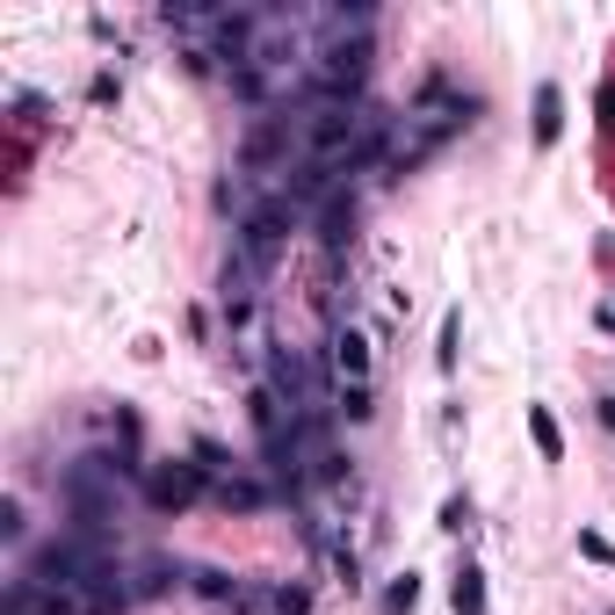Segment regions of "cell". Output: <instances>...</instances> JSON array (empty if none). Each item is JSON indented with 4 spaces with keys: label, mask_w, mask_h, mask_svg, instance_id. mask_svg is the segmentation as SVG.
<instances>
[{
    "label": "cell",
    "mask_w": 615,
    "mask_h": 615,
    "mask_svg": "<svg viewBox=\"0 0 615 615\" xmlns=\"http://www.w3.org/2000/svg\"><path fill=\"white\" fill-rule=\"evenodd\" d=\"M290 232H304V211L276 189V195H261V203H254V211H246L239 225H232V246H239V254H246L254 268H261V276H276L282 246H290Z\"/></svg>",
    "instance_id": "cell-1"
},
{
    "label": "cell",
    "mask_w": 615,
    "mask_h": 615,
    "mask_svg": "<svg viewBox=\"0 0 615 615\" xmlns=\"http://www.w3.org/2000/svg\"><path fill=\"white\" fill-rule=\"evenodd\" d=\"M211 485H217V478L203 471L195 457H175V463H153V471H145L138 500H145L153 514H189L195 500H211Z\"/></svg>",
    "instance_id": "cell-2"
},
{
    "label": "cell",
    "mask_w": 615,
    "mask_h": 615,
    "mask_svg": "<svg viewBox=\"0 0 615 615\" xmlns=\"http://www.w3.org/2000/svg\"><path fill=\"white\" fill-rule=\"evenodd\" d=\"M254 304H261V268H254L239 246H232L225 268H217V312H225L232 334H246V326H254Z\"/></svg>",
    "instance_id": "cell-3"
},
{
    "label": "cell",
    "mask_w": 615,
    "mask_h": 615,
    "mask_svg": "<svg viewBox=\"0 0 615 615\" xmlns=\"http://www.w3.org/2000/svg\"><path fill=\"white\" fill-rule=\"evenodd\" d=\"M312 225H318V246H326V254L340 261V254L355 246V232H362V195H355V189H340L334 203H326V211L312 217Z\"/></svg>",
    "instance_id": "cell-4"
},
{
    "label": "cell",
    "mask_w": 615,
    "mask_h": 615,
    "mask_svg": "<svg viewBox=\"0 0 615 615\" xmlns=\"http://www.w3.org/2000/svg\"><path fill=\"white\" fill-rule=\"evenodd\" d=\"M282 492L268 485V478H254V471H232V478H217L211 485V507L217 514H261V507H276Z\"/></svg>",
    "instance_id": "cell-5"
},
{
    "label": "cell",
    "mask_w": 615,
    "mask_h": 615,
    "mask_svg": "<svg viewBox=\"0 0 615 615\" xmlns=\"http://www.w3.org/2000/svg\"><path fill=\"white\" fill-rule=\"evenodd\" d=\"M564 131V88L558 80H536V94H528V138H536V153H550Z\"/></svg>",
    "instance_id": "cell-6"
},
{
    "label": "cell",
    "mask_w": 615,
    "mask_h": 615,
    "mask_svg": "<svg viewBox=\"0 0 615 615\" xmlns=\"http://www.w3.org/2000/svg\"><path fill=\"white\" fill-rule=\"evenodd\" d=\"M123 572H131V594H138V601H159V594H181L195 564H175V558H138V564H123Z\"/></svg>",
    "instance_id": "cell-7"
},
{
    "label": "cell",
    "mask_w": 615,
    "mask_h": 615,
    "mask_svg": "<svg viewBox=\"0 0 615 615\" xmlns=\"http://www.w3.org/2000/svg\"><path fill=\"white\" fill-rule=\"evenodd\" d=\"M326 369H334L340 384H369V340L355 334V326H334V340H326Z\"/></svg>",
    "instance_id": "cell-8"
},
{
    "label": "cell",
    "mask_w": 615,
    "mask_h": 615,
    "mask_svg": "<svg viewBox=\"0 0 615 615\" xmlns=\"http://www.w3.org/2000/svg\"><path fill=\"white\" fill-rule=\"evenodd\" d=\"M123 608H138V594H131V572H123V564H109L102 580H88L80 615H123Z\"/></svg>",
    "instance_id": "cell-9"
},
{
    "label": "cell",
    "mask_w": 615,
    "mask_h": 615,
    "mask_svg": "<svg viewBox=\"0 0 615 615\" xmlns=\"http://www.w3.org/2000/svg\"><path fill=\"white\" fill-rule=\"evenodd\" d=\"M189 586L211 601V608H232V615H239V601H246V580H239V572H225V564H195Z\"/></svg>",
    "instance_id": "cell-10"
},
{
    "label": "cell",
    "mask_w": 615,
    "mask_h": 615,
    "mask_svg": "<svg viewBox=\"0 0 615 615\" xmlns=\"http://www.w3.org/2000/svg\"><path fill=\"white\" fill-rule=\"evenodd\" d=\"M449 608H457V615H485V572H478L471 558L449 572Z\"/></svg>",
    "instance_id": "cell-11"
},
{
    "label": "cell",
    "mask_w": 615,
    "mask_h": 615,
    "mask_svg": "<svg viewBox=\"0 0 615 615\" xmlns=\"http://www.w3.org/2000/svg\"><path fill=\"white\" fill-rule=\"evenodd\" d=\"M369 413H377V384H334V421L362 427Z\"/></svg>",
    "instance_id": "cell-12"
},
{
    "label": "cell",
    "mask_w": 615,
    "mask_h": 615,
    "mask_svg": "<svg viewBox=\"0 0 615 615\" xmlns=\"http://www.w3.org/2000/svg\"><path fill=\"white\" fill-rule=\"evenodd\" d=\"M528 441H536L544 463H564V435H558V421H550V405H528Z\"/></svg>",
    "instance_id": "cell-13"
},
{
    "label": "cell",
    "mask_w": 615,
    "mask_h": 615,
    "mask_svg": "<svg viewBox=\"0 0 615 615\" xmlns=\"http://www.w3.org/2000/svg\"><path fill=\"white\" fill-rule=\"evenodd\" d=\"M384 615H413L421 608V572H399V580H384V601H377Z\"/></svg>",
    "instance_id": "cell-14"
},
{
    "label": "cell",
    "mask_w": 615,
    "mask_h": 615,
    "mask_svg": "<svg viewBox=\"0 0 615 615\" xmlns=\"http://www.w3.org/2000/svg\"><path fill=\"white\" fill-rule=\"evenodd\" d=\"M457 340H463V312H441V334H435V369L441 377L457 369Z\"/></svg>",
    "instance_id": "cell-15"
},
{
    "label": "cell",
    "mask_w": 615,
    "mask_h": 615,
    "mask_svg": "<svg viewBox=\"0 0 615 615\" xmlns=\"http://www.w3.org/2000/svg\"><path fill=\"white\" fill-rule=\"evenodd\" d=\"M312 608V586L304 580H276V615H304Z\"/></svg>",
    "instance_id": "cell-16"
},
{
    "label": "cell",
    "mask_w": 615,
    "mask_h": 615,
    "mask_svg": "<svg viewBox=\"0 0 615 615\" xmlns=\"http://www.w3.org/2000/svg\"><path fill=\"white\" fill-rule=\"evenodd\" d=\"M441 536H463V528H471V500H463V492H449V500H441Z\"/></svg>",
    "instance_id": "cell-17"
},
{
    "label": "cell",
    "mask_w": 615,
    "mask_h": 615,
    "mask_svg": "<svg viewBox=\"0 0 615 615\" xmlns=\"http://www.w3.org/2000/svg\"><path fill=\"white\" fill-rule=\"evenodd\" d=\"M0 536H8V544H22V536H30V514H22V500H15V492L0 500Z\"/></svg>",
    "instance_id": "cell-18"
},
{
    "label": "cell",
    "mask_w": 615,
    "mask_h": 615,
    "mask_svg": "<svg viewBox=\"0 0 615 615\" xmlns=\"http://www.w3.org/2000/svg\"><path fill=\"white\" fill-rule=\"evenodd\" d=\"M88 102H94V109L116 102V72H94V80H88Z\"/></svg>",
    "instance_id": "cell-19"
},
{
    "label": "cell",
    "mask_w": 615,
    "mask_h": 615,
    "mask_svg": "<svg viewBox=\"0 0 615 615\" xmlns=\"http://www.w3.org/2000/svg\"><path fill=\"white\" fill-rule=\"evenodd\" d=\"M580 558H594V564H615V550H608V544H601L594 528H580Z\"/></svg>",
    "instance_id": "cell-20"
},
{
    "label": "cell",
    "mask_w": 615,
    "mask_h": 615,
    "mask_svg": "<svg viewBox=\"0 0 615 615\" xmlns=\"http://www.w3.org/2000/svg\"><path fill=\"white\" fill-rule=\"evenodd\" d=\"M594 109H601V131L615 138V80H601V94H594Z\"/></svg>",
    "instance_id": "cell-21"
},
{
    "label": "cell",
    "mask_w": 615,
    "mask_h": 615,
    "mask_svg": "<svg viewBox=\"0 0 615 615\" xmlns=\"http://www.w3.org/2000/svg\"><path fill=\"white\" fill-rule=\"evenodd\" d=\"M594 413H601V427H608V435H615V391H608V399L594 405Z\"/></svg>",
    "instance_id": "cell-22"
},
{
    "label": "cell",
    "mask_w": 615,
    "mask_h": 615,
    "mask_svg": "<svg viewBox=\"0 0 615 615\" xmlns=\"http://www.w3.org/2000/svg\"><path fill=\"white\" fill-rule=\"evenodd\" d=\"M594 318H601V334H615V304H601V312H594Z\"/></svg>",
    "instance_id": "cell-23"
}]
</instances>
